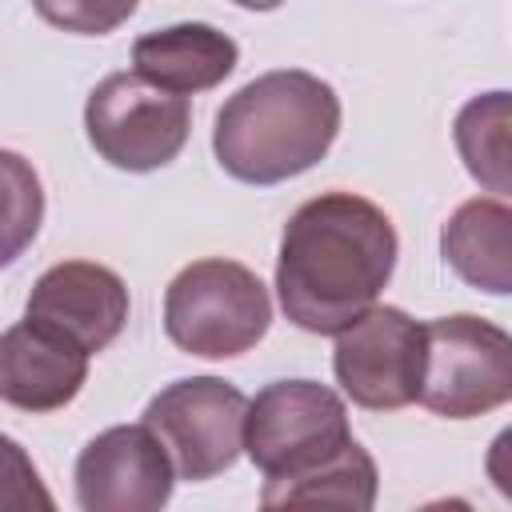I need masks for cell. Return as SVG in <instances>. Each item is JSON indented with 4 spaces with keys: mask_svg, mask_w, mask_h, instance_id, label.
Returning a JSON list of instances; mask_svg holds the SVG:
<instances>
[{
    "mask_svg": "<svg viewBox=\"0 0 512 512\" xmlns=\"http://www.w3.org/2000/svg\"><path fill=\"white\" fill-rule=\"evenodd\" d=\"M396 228L368 196L332 188L304 200L276 256V296L284 316L312 336H336L376 304L396 272Z\"/></svg>",
    "mask_w": 512,
    "mask_h": 512,
    "instance_id": "1",
    "label": "cell"
},
{
    "mask_svg": "<svg viewBox=\"0 0 512 512\" xmlns=\"http://www.w3.org/2000/svg\"><path fill=\"white\" fill-rule=\"evenodd\" d=\"M340 132V96L304 68H276L232 92L212 128L216 164L256 188L316 168Z\"/></svg>",
    "mask_w": 512,
    "mask_h": 512,
    "instance_id": "2",
    "label": "cell"
},
{
    "mask_svg": "<svg viewBox=\"0 0 512 512\" xmlns=\"http://www.w3.org/2000/svg\"><path fill=\"white\" fill-rule=\"evenodd\" d=\"M272 324V300L264 280L224 256H204L180 268L164 292L168 340L204 360L244 356L264 340Z\"/></svg>",
    "mask_w": 512,
    "mask_h": 512,
    "instance_id": "3",
    "label": "cell"
},
{
    "mask_svg": "<svg viewBox=\"0 0 512 512\" xmlns=\"http://www.w3.org/2000/svg\"><path fill=\"white\" fill-rule=\"evenodd\" d=\"M416 400L448 420H472L512 400V340L500 324L456 312L424 324Z\"/></svg>",
    "mask_w": 512,
    "mask_h": 512,
    "instance_id": "4",
    "label": "cell"
},
{
    "mask_svg": "<svg viewBox=\"0 0 512 512\" xmlns=\"http://www.w3.org/2000/svg\"><path fill=\"white\" fill-rule=\"evenodd\" d=\"M84 132L104 164L120 172H156L184 152L192 104L140 72H112L88 92Z\"/></svg>",
    "mask_w": 512,
    "mask_h": 512,
    "instance_id": "5",
    "label": "cell"
},
{
    "mask_svg": "<svg viewBox=\"0 0 512 512\" xmlns=\"http://www.w3.org/2000/svg\"><path fill=\"white\" fill-rule=\"evenodd\" d=\"M348 440V404L320 380H272L244 408V452L264 480L304 472Z\"/></svg>",
    "mask_w": 512,
    "mask_h": 512,
    "instance_id": "6",
    "label": "cell"
},
{
    "mask_svg": "<svg viewBox=\"0 0 512 512\" xmlns=\"http://www.w3.org/2000/svg\"><path fill=\"white\" fill-rule=\"evenodd\" d=\"M244 392L220 376H184L164 384L144 424L164 444L176 480H212L228 472L244 452Z\"/></svg>",
    "mask_w": 512,
    "mask_h": 512,
    "instance_id": "7",
    "label": "cell"
},
{
    "mask_svg": "<svg viewBox=\"0 0 512 512\" xmlns=\"http://www.w3.org/2000/svg\"><path fill=\"white\" fill-rule=\"evenodd\" d=\"M424 364V324L404 308L372 304L336 332L332 372L340 392L368 412H396L416 404Z\"/></svg>",
    "mask_w": 512,
    "mask_h": 512,
    "instance_id": "8",
    "label": "cell"
},
{
    "mask_svg": "<svg viewBox=\"0 0 512 512\" xmlns=\"http://www.w3.org/2000/svg\"><path fill=\"white\" fill-rule=\"evenodd\" d=\"M172 484V460L144 420L104 428L76 456V504L84 512H156Z\"/></svg>",
    "mask_w": 512,
    "mask_h": 512,
    "instance_id": "9",
    "label": "cell"
},
{
    "mask_svg": "<svg viewBox=\"0 0 512 512\" xmlns=\"http://www.w3.org/2000/svg\"><path fill=\"white\" fill-rule=\"evenodd\" d=\"M128 308H132L128 288L112 268L96 260H60L48 272H40V280L32 284L24 320L60 332L64 340H72L92 356L104 352L124 332Z\"/></svg>",
    "mask_w": 512,
    "mask_h": 512,
    "instance_id": "10",
    "label": "cell"
},
{
    "mask_svg": "<svg viewBox=\"0 0 512 512\" xmlns=\"http://www.w3.org/2000/svg\"><path fill=\"white\" fill-rule=\"evenodd\" d=\"M88 352L60 332L20 320L0 332V404L20 412H56L80 396Z\"/></svg>",
    "mask_w": 512,
    "mask_h": 512,
    "instance_id": "11",
    "label": "cell"
},
{
    "mask_svg": "<svg viewBox=\"0 0 512 512\" xmlns=\"http://www.w3.org/2000/svg\"><path fill=\"white\" fill-rule=\"evenodd\" d=\"M236 60H240L236 40L216 24H200V20L144 32L132 44V64H136L132 72L176 96H192L224 84L236 72Z\"/></svg>",
    "mask_w": 512,
    "mask_h": 512,
    "instance_id": "12",
    "label": "cell"
},
{
    "mask_svg": "<svg viewBox=\"0 0 512 512\" xmlns=\"http://www.w3.org/2000/svg\"><path fill=\"white\" fill-rule=\"evenodd\" d=\"M444 264L488 296L512 292V208L504 196L464 200L440 228Z\"/></svg>",
    "mask_w": 512,
    "mask_h": 512,
    "instance_id": "13",
    "label": "cell"
},
{
    "mask_svg": "<svg viewBox=\"0 0 512 512\" xmlns=\"http://www.w3.org/2000/svg\"><path fill=\"white\" fill-rule=\"evenodd\" d=\"M376 460L368 456L364 444L348 440L340 452H332L328 460L292 472V476H276L264 480L260 488V504L264 508H300V504H336V508H352V512H368L376 504Z\"/></svg>",
    "mask_w": 512,
    "mask_h": 512,
    "instance_id": "14",
    "label": "cell"
},
{
    "mask_svg": "<svg viewBox=\"0 0 512 512\" xmlns=\"http://www.w3.org/2000/svg\"><path fill=\"white\" fill-rule=\"evenodd\" d=\"M456 148L472 180L488 192H508V92L472 96L456 116Z\"/></svg>",
    "mask_w": 512,
    "mask_h": 512,
    "instance_id": "15",
    "label": "cell"
},
{
    "mask_svg": "<svg viewBox=\"0 0 512 512\" xmlns=\"http://www.w3.org/2000/svg\"><path fill=\"white\" fill-rule=\"evenodd\" d=\"M44 224V184L12 148H0V268L20 260Z\"/></svg>",
    "mask_w": 512,
    "mask_h": 512,
    "instance_id": "16",
    "label": "cell"
},
{
    "mask_svg": "<svg viewBox=\"0 0 512 512\" xmlns=\"http://www.w3.org/2000/svg\"><path fill=\"white\" fill-rule=\"evenodd\" d=\"M140 0H32L36 16L60 32L76 36H108L136 12Z\"/></svg>",
    "mask_w": 512,
    "mask_h": 512,
    "instance_id": "17",
    "label": "cell"
},
{
    "mask_svg": "<svg viewBox=\"0 0 512 512\" xmlns=\"http://www.w3.org/2000/svg\"><path fill=\"white\" fill-rule=\"evenodd\" d=\"M0 508H52V492L44 488L32 456L20 440L0 432Z\"/></svg>",
    "mask_w": 512,
    "mask_h": 512,
    "instance_id": "18",
    "label": "cell"
},
{
    "mask_svg": "<svg viewBox=\"0 0 512 512\" xmlns=\"http://www.w3.org/2000/svg\"><path fill=\"white\" fill-rule=\"evenodd\" d=\"M232 4H240V8H248V12H272V8H280L284 0H232Z\"/></svg>",
    "mask_w": 512,
    "mask_h": 512,
    "instance_id": "19",
    "label": "cell"
}]
</instances>
